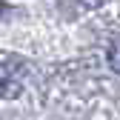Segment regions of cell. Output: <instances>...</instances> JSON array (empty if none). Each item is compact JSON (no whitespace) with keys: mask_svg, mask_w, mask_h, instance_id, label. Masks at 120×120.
Returning <instances> with one entry per match:
<instances>
[{"mask_svg":"<svg viewBox=\"0 0 120 120\" xmlns=\"http://www.w3.org/2000/svg\"><path fill=\"white\" fill-rule=\"evenodd\" d=\"M106 60H109L112 71H117V74H120V43H112V46H109V54H106Z\"/></svg>","mask_w":120,"mask_h":120,"instance_id":"7a4b0ae2","label":"cell"},{"mask_svg":"<svg viewBox=\"0 0 120 120\" xmlns=\"http://www.w3.org/2000/svg\"><path fill=\"white\" fill-rule=\"evenodd\" d=\"M86 6H100V3H106V0H83Z\"/></svg>","mask_w":120,"mask_h":120,"instance_id":"3957f363","label":"cell"},{"mask_svg":"<svg viewBox=\"0 0 120 120\" xmlns=\"http://www.w3.org/2000/svg\"><path fill=\"white\" fill-rule=\"evenodd\" d=\"M17 92H20V83L14 80L3 66H0V94H3V97H14Z\"/></svg>","mask_w":120,"mask_h":120,"instance_id":"6da1fadb","label":"cell"}]
</instances>
